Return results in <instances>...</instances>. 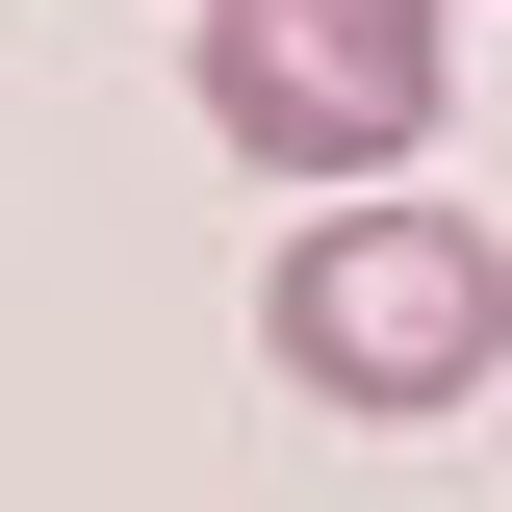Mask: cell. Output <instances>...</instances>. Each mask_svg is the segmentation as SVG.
<instances>
[{"label": "cell", "instance_id": "obj_1", "mask_svg": "<svg viewBox=\"0 0 512 512\" xmlns=\"http://www.w3.org/2000/svg\"><path fill=\"white\" fill-rule=\"evenodd\" d=\"M256 333H282L308 410H461V384L512 359V256L461 231V205H308L282 282H256Z\"/></svg>", "mask_w": 512, "mask_h": 512}, {"label": "cell", "instance_id": "obj_2", "mask_svg": "<svg viewBox=\"0 0 512 512\" xmlns=\"http://www.w3.org/2000/svg\"><path fill=\"white\" fill-rule=\"evenodd\" d=\"M436 52H461V0H205V128L256 180L359 205L436 154Z\"/></svg>", "mask_w": 512, "mask_h": 512}]
</instances>
